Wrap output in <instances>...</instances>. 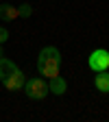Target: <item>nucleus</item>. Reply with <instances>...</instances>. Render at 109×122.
Listing matches in <instances>:
<instances>
[{"mask_svg": "<svg viewBox=\"0 0 109 122\" xmlns=\"http://www.w3.org/2000/svg\"><path fill=\"white\" fill-rule=\"evenodd\" d=\"M61 61H63V57H61L57 46H46V48H42L39 55H37V70H39L42 76L52 79V76L59 74Z\"/></svg>", "mask_w": 109, "mask_h": 122, "instance_id": "1", "label": "nucleus"}, {"mask_svg": "<svg viewBox=\"0 0 109 122\" xmlns=\"http://www.w3.org/2000/svg\"><path fill=\"white\" fill-rule=\"evenodd\" d=\"M24 94L31 98V100H44L46 96H48V83H46L42 76H31V79H26L24 83Z\"/></svg>", "mask_w": 109, "mask_h": 122, "instance_id": "2", "label": "nucleus"}, {"mask_svg": "<svg viewBox=\"0 0 109 122\" xmlns=\"http://www.w3.org/2000/svg\"><path fill=\"white\" fill-rule=\"evenodd\" d=\"M87 68L92 72H103L109 68V50L105 48H96V50H92L89 57H87Z\"/></svg>", "mask_w": 109, "mask_h": 122, "instance_id": "3", "label": "nucleus"}, {"mask_svg": "<svg viewBox=\"0 0 109 122\" xmlns=\"http://www.w3.org/2000/svg\"><path fill=\"white\" fill-rule=\"evenodd\" d=\"M24 83H26V76H24V72H22V70L18 68V70H15V72H13L11 76H9V79H7V81L2 83V85H5V87H7L9 92H20V89L24 87Z\"/></svg>", "mask_w": 109, "mask_h": 122, "instance_id": "4", "label": "nucleus"}, {"mask_svg": "<svg viewBox=\"0 0 109 122\" xmlns=\"http://www.w3.org/2000/svg\"><path fill=\"white\" fill-rule=\"evenodd\" d=\"M48 89H50V94L61 96V94H66L68 83H66V79L61 74H57V76H52V79H48Z\"/></svg>", "mask_w": 109, "mask_h": 122, "instance_id": "5", "label": "nucleus"}, {"mask_svg": "<svg viewBox=\"0 0 109 122\" xmlns=\"http://www.w3.org/2000/svg\"><path fill=\"white\" fill-rule=\"evenodd\" d=\"M94 87L100 92V94H109V70L96 72V76H94Z\"/></svg>", "mask_w": 109, "mask_h": 122, "instance_id": "6", "label": "nucleus"}, {"mask_svg": "<svg viewBox=\"0 0 109 122\" xmlns=\"http://www.w3.org/2000/svg\"><path fill=\"white\" fill-rule=\"evenodd\" d=\"M15 70H18V66H15L11 59H7V57H0V81H2V83L9 79V76H11Z\"/></svg>", "mask_w": 109, "mask_h": 122, "instance_id": "7", "label": "nucleus"}, {"mask_svg": "<svg viewBox=\"0 0 109 122\" xmlns=\"http://www.w3.org/2000/svg\"><path fill=\"white\" fill-rule=\"evenodd\" d=\"M20 15H18V7H13L9 2H2L0 5V20L2 22H13V20H18Z\"/></svg>", "mask_w": 109, "mask_h": 122, "instance_id": "8", "label": "nucleus"}, {"mask_svg": "<svg viewBox=\"0 0 109 122\" xmlns=\"http://www.w3.org/2000/svg\"><path fill=\"white\" fill-rule=\"evenodd\" d=\"M31 13H33V7H31L28 2H22L18 7V15H20V18H31Z\"/></svg>", "mask_w": 109, "mask_h": 122, "instance_id": "9", "label": "nucleus"}, {"mask_svg": "<svg viewBox=\"0 0 109 122\" xmlns=\"http://www.w3.org/2000/svg\"><path fill=\"white\" fill-rule=\"evenodd\" d=\"M7 39H9V30L5 26H0V44H5Z\"/></svg>", "mask_w": 109, "mask_h": 122, "instance_id": "10", "label": "nucleus"}, {"mask_svg": "<svg viewBox=\"0 0 109 122\" xmlns=\"http://www.w3.org/2000/svg\"><path fill=\"white\" fill-rule=\"evenodd\" d=\"M0 57H2V44H0Z\"/></svg>", "mask_w": 109, "mask_h": 122, "instance_id": "11", "label": "nucleus"}, {"mask_svg": "<svg viewBox=\"0 0 109 122\" xmlns=\"http://www.w3.org/2000/svg\"><path fill=\"white\" fill-rule=\"evenodd\" d=\"M107 70H109V68H107Z\"/></svg>", "mask_w": 109, "mask_h": 122, "instance_id": "12", "label": "nucleus"}]
</instances>
